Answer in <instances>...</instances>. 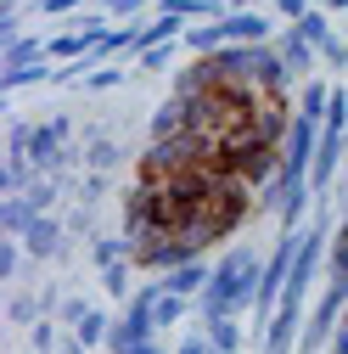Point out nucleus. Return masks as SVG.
Masks as SVG:
<instances>
[{"label": "nucleus", "instance_id": "obj_1", "mask_svg": "<svg viewBox=\"0 0 348 354\" xmlns=\"http://www.w3.org/2000/svg\"><path fill=\"white\" fill-rule=\"evenodd\" d=\"M258 276H264V259H258V248L236 242L225 248V259L213 264L208 287L197 292V321H220V315H247V309L258 304Z\"/></svg>", "mask_w": 348, "mask_h": 354}, {"label": "nucleus", "instance_id": "obj_2", "mask_svg": "<svg viewBox=\"0 0 348 354\" xmlns=\"http://www.w3.org/2000/svg\"><path fill=\"white\" fill-rule=\"evenodd\" d=\"M197 163H213V147L202 136H191V129H186V136L146 141V152H141V174H146V180H168V174H186Z\"/></svg>", "mask_w": 348, "mask_h": 354}, {"label": "nucleus", "instance_id": "obj_3", "mask_svg": "<svg viewBox=\"0 0 348 354\" xmlns=\"http://www.w3.org/2000/svg\"><path fill=\"white\" fill-rule=\"evenodd\" d=\"M342 309H348V287H331V281H326V292L309 304V315H303L298 354H326V343H331V332H337V321H342Z\"/></svg>", "mask_w": 348, "mask_h": 354}, {"label": "nucleus", "instance_id": "obj_4", "mask_svg": "<svg viewBox=\"0 0 348 354\" xmlns=\"http://www.w3.org/2000/svg\"><path fill=\"white\" fill-rule=\"evenodd\" d=\"M315 147H320V124H315V118H303V113H292V124H287V141H281V169H287V174H303V180H309Z\"/></svg>", "mask_w": 348, "mask_h": 354}, {"label": "nucleus", "instance_id": "obj_5", "mask_svg": "<svg viewBox=\"0 0 348 354\" xmlns=\"http://www.w3.org/2000/svg\"><path fill=\"white\" fill-rule=\"evenodd\" d=\"M342 163H348V136H337V129L320 124V147H315V163H309V186H315V197H331Z\"/></svg>", "mask_w": 348, "mask_h": 354}, {"label": "nucleus", "instance_id": "obj_6", "mask_svg": "<svg viewBox=\"0 0 348 354\" xmlns=\"http://www.w3.org/2000/svg\"><path fill=\"white\" fill-rule=\"evenodd\" d=\"M23 248H28V259H68L73 253V236H68V219H57V214H39L34 225L23 231Z\"/></svg>", "mask_w": 348, "mask_h": 354}, {"label": "nucleus", "instance_id": "obj_7", "mask_svg": "<svg viewBox=\"0 0 348 354\" xmlns=\"http://www.w3.org/2000/svg\"><path fill=\"white\" fill-rule=\"evenodd\" d=\"M213 91H231L213 57H191L180 73H174V96H186V102H197V96H213Z\"/></svg>", "mask_w": 348, "mask_h": 354}, {"label": "nucleus", "instance_id": "obj_8", "mask_svg": "<svg viewBox=\"0 0 348 354\" xmlns=\"http://www.w3.org/2000/svg\"><path fill=\"white\" fill-rule=\"evenodd\" d=\"M303 315H309V309L303 304H281L276 315H270V326H264V354H298V337H303Z\"/></svg>", "mask_w": 348, "mask_h": 354}, {"label": "nucleus", "instance_id": "obj_9", "mask_svg": "<svg viewBox=\"0 0 348 354\" xmlns=\"http://www.w3.org/2000/svg\"><path fill=\"white\" fill-rule=\"evenodd\" d=\"M276 51H281V62L298 73V84L309 79V73H315V62H320V51L298 34V23H281V28H276Z\"/></svg>", "mask_w": 348, "mask_h": 354}, {"label": "nucleus", "instance_id": "obj_10", "mask_svg": "<svg viewBox=\"0 0 348 354\" xmlns=\"http://www.w3.org/2000/svg\"><path fill=\"white\" fill-rule=\"evenodd\" d=\"M225 34H231V46H270L276 39V23L264 12H231L225 17Z\"/></svg>", "mask_w": 348, "mask_h": 354}, {"label": "nucleus", "instance_id": "obj_11", "mask_svg": "<svg viewBox=\"0 0 348 354\" xmlns=\"http://www.w3.org/2000/svg\"><path fill=\"white\" fill-rule=\"evenodd\" d=\"M186 129H191V102L168 91V102H163V107L152 113V124H146V136L163 141V136H186Z\"/></svg>", "mask_w": 348, "mask_h": 354}, {"label": "nucleus", "instance_id": "obj_12", "mask_svg": "<svg viewBox=\"0 0 348 354\" xmlns=\"http://www.w3.org/2000/svg\"><path fill=\"white\" fill-rule=\"evenodd\" d=\"M124 163V147L107 136V129H84V169H96V174H113Z\"/></svg>", "mask_w": 348, "mask_h": 354}, {"label": "nucleus", "instance_id": "obj_13", "mask_svg": "<svg viewBox=\"0 0 348 354\" xmlns=\"http://www.w3.org/2000/svg\"><path fill=\"white\" fill-rule=\"evenodd\" d=\"M180 46L191 57H213V51H225L231 46V34H225V17H213V23H186V39Z\"/></svg>", "mask_w": 348, "mask_h": 354}, {"label": "nucleus", "instance_id": "obj_14", "mask_svg": "<svg viewBox=\"0 0 348 354\" xmlns=\"http://www.w3.org/2000/svg\"><path fill=\"white\" fill-rule=\"evenodd\" d=\"M208 276H213V264H208V259H186V264H174V270L163 276V287H168V292H180V298H197V292L208 287Z\"/></svg>", "mask_w": 348, "mask_h": 354}, {"label": "nucleus", "instance_id": "obj_15", "mask_svg": "<svg viewBox=\"0 0 348 354\" xmlns=\"http://www.w3.org/2000/svg\"><path fill=\"white\" fill-rule=\"evenodd\" d=\"M34 62H51V57H46V39L17 34L12 46H0V68H34Z\"/></svg>", "mask_w": 348, "mask_h": 354}, {"label": "nucleus", "instance_id": "obj_16", "mask_svg": "<svg viewBox=\"0 0 348 354\" xmlns=\"http://www.w3.org/2000/svg\"><path fill=\"white\" fill-rule=\"evenodd\" d=\"M34 219H39V208L28 197H0V236H23Z\"/></svg>", "mask_w": 348, "mask_h": 354}, {"label": "nucleus", "instance_id": "obj_17", "mask_svg": "<svg viewBox=\"0 0 348 354\" xmlns=\"http://www.w3.org/2000/svg\"><path fill=\"white\" fill-rule=\"evenodd\" d=\"M326 281H331V287H348V214L337 219V231H331V253H326Z\"/></svg>", "mask_w": 348, "mask_h": 354}, {"label": "nucleus", "instance_id": "obj_18", "mask_svg": "<svg viewBox=\"0 0 348 354\" xmlns=\"http://www.w3.org/2000/svg\"><path fill=\"white\" fill-rule=\"evenodd\" d=\"M28 84H57V62H34V68H0V91H28Z\"/></svg>", "mask_w": 348, "mask_h": 354}, {"label": "nucleus", "instance_id": "obj_19", "mask_svg": "<svg viewBox=\"0 0 348 354\" xmlns=\"http://www.w3.org/2000/svg\"><path fill=\"white\" fill-rule=\"evenodd\" d=\"M303 118H315V124H326V107H331V84H320V79H303L298 84V102H292Z\"/></svg>", "mask_w": 348, "mask_h": 354}, {"label": "nucleus", "instance_id": "obj_20", "mask_svg": "<svg viewBox=\"0 0 348 354\" xmlns=\"http://www.w3.org/2000/svg\"><path fill=\"white\" fill-rule=\"evenodd\" d=\"M46 57H51V62H84V57H90V39H84L79 28L51 34V39H46Z\"/></svg>", "mask_w": 348, "mask_h": 354}, {"label": "nucleus", "instance_id": "obj_21", "mask_svg": "<svg viewBox=\"0 0 348 354\" xmlns=\"http://www.w3.org/2000/svg\"><path fill=\"white\" fill-rule=\"evenodd\" d=\"M186 315H197V298H180V292H157V332H168V326H180Z\"/></svg>", "mask_w": 348, "mask_h": 354}, {"label": "nucleus", "instance_id": "obj_22", "mask_svg": "<svg viewBox=\"0 0 348 354\" xmlns=\"http://www.w3.org/2000/svg\"><path fill=\"white\" fill-rule=\"evenodd\" d=\"M62 192H68V180H62V174H39V180H34V186H28L23 197H28V203H34L39 214H51V208L62 203Z\"/></svg>", "mask_w": 348, "mask_h": 354}, {"label": "nucleus", "instance_id": "obj_23", "mask_svg": "<svg viewBox=\"0 0 348 354\" xmlns=\"http://www.w3.org/2000/svg\"><path fill=\"white\" fill-rule=\"evenodd\" d=\"M90 259H96V270H107V264L135 259V248H129V236H96L90 242Z\"/></svg>", "mask_w": 348, "mask_h": 354}, {"label": "nucleus", "instance_id": "obj_24", "mask_svg": "<svg viewBox=\"0 0 348 354\" xmlns=\"http://www.w3.org/2000/svg\"><path fill=\"white\" fill-rule=\"evenodd\" d=\"M6 321H12V326H34V321H46V304H39V292H12Z\"/></svg>", "mask_w": 348, "mask_h": 354}, {"label": "nucleus", "instance_id": "obj_25", "mask_svg": "<svg viewBox=\"0 0 348 354\" xmlns=\"http://www.w3.org/2000/svg\"><path fill=\"white\" fill-rule=\"evenodd\" d=\"M107 332H113V315H107V309H90V315L79 321V332H73V337H79L84 348H107Z\"/></svg>", "mask_w": 348, "mask_h": 354}, {"label": "nucleus", "instance_id": "obj_26", "mask_svg": "<svg viewBox=\"0 0 348 354\" xmlns=\"http://www.w3.org/2000/svg\"><path fill=\"white\" fill-rule=\"evenodd\" d=\"M208 337H213V348L236 354V348H242V321H236V315H220V321H208Z\"/></svg>", "mask_w": 348, "mask_h": 354}, {"label": "nucleus", "instance_id": "obj_27", "mask_svg": "<svg viewBox=\"0 0 348 354\" xmlns=\"http://www.w3.org/2000/svg\"><path fill=\"white\" fill-rule=\"evenodd\" d=\"M129 270H135V259H124V264H107L102 270V287L113 298H135V281H129Z\"/></svg>", "mask_w": 348, "mask_h": 354}, {"label": "nucleus", "instance_id": "obj_28", "mask_svg": "<svg viewBox=\"0 0 348 354\" xmlns=\"http://www.w3.org/2000/svg\"><path fill=\"white\" fill-rule=\"evenodd\" d=\"M298 34H303V39H309V46L320 51V46H326V39L337 34V28H331V12H320V6H315L309 17H303V23H298Z\"/></svg>", "mask_w": 348, "mask_h": 354}, {"label": "nucleus", "instance_id": "obj_29", "mask_svg": "<svg viewBox=\"0 0 348 354\" xmlns=\"http://www.w3.org/2000/svg\"><path fill=\"white\" fill-rule=\"evenodd\" d=\"M57 326H62L57 315H46V321H34V326H28V343H34L39 354H57V348H62V332H57Z\"/></svg>", "mask_w": 348, "mask_h": 354}, {"label": "nucleus", "instance_id": "obj_30", "mask_svg": "<svg viewBox=\"0 0 348 354\" xmlns=\"http://www.w3.org/2000/svg\"><path fill=\"white\" fill-rule=\"evenodd\" d=\"M186 46L180 39H168V46H152V51H141V73H163V68H174V57H180Z\"/></svg>", "mask_w": 348, "mask_h": 354}, {"label": "nucleus", "instance_id": "obj_31", "mask_svg": "<svg viewBox=\"0 0 348 354\" xmlns=\"http://www.w3.org/2000/svg\"><path fill=\"white\" fill-rule=\"evenodd\" d=\"M152 6H157V0H107V17L113 23H146Z\"/></svg>", "mask_w": 348, "mask_h": 354}, {"label": "nucleus", "instance_id": "obj_32", "mask_svg": "<svg viewBox=\"0 0 348 354\" xmlns=\"http://www.w3.org/2000/svg\"><path fill=\"white\" fill-rule=\"evenodd\" d=\"M23 236H0V281H12L17 270H23Z\"/></svg>", "mask_w": 348, "mask_h": 354}, {"label": "nucleus", "instance_id": "obj_33", "mask_svg": "<svg viewBox=\"0 0 348 354\" xmlns=\"http://www.w3.org/2000/svg\"><path fill=\"white\" fill-rule=\"evenodd\" d=\"M135 343H141V337L129 332V321L113 315V332H107V348H102V354H135Z\"/></svg>", "mask_w": 348, "mask_h": 354}, {"label": "nucleus", "instance_id": "obj_34", "mask_svg": "<svg viewBox=\"0 0 348 354\" xmlns=\"http://www.w3.org/2000/svg\"><path fill=\"white\" fill-rule=\"evenodd\" d=\"M90 309H96L90 298H79V292H68V298H62V309H57V321H62L68 332H79V321H84V315H90Z\"/></svg>", "mask_w": 348, "mask_h": 354}, {"label": "nucleus", "instance_id": "obj_35", "mask_svg": "<svg viewBox=\"0 0 348 354\" xmlns=\"http://www.w3.org/2000/svg\"><path fill=\"white\" fill-rule=\"evenodd\" d=\"M68 236H84V242H96V236H102V231H96V208H84V203H79V208L68 214Z\"/></svg>", "mask_w": 348, "mask_h": 354}, {"label": "nucleus", "instance_id": "obj_36", "mask_svg": "<svg viewBox=\"0 0 348 354\" xmlns=\"http://www.w3.org/2000/svg\"><path fill=\"white\" fill-rule=\"evenodd\" d=\"M73 197H79L84 208H96V203L107 197V174H96V169H90V174H84V180L73 186Z\"/></svg>", "mask_w": 348, "mask_h": 354}, {"label": "nucleus", "instance_id": "obj_37", "mask_svg": "<svg viewBox=\"0 0 348 354\" xmlns=\"http://www.w3.org/2000/svg\"><path fill=\"white\" fill-rule=\"evenodd\" d=\"M118 84H124V68H118V62H102V68H90L84 91H118Z\"/></svg>", "mask_w": 348, "mask_h": 354}, {"label": "nucleus", "instance_id": "obj_38", "mask_svg": "<svg viewBox=\"0 0 348 354\" xmlns=\"http://www.w3.org/2000/svg\"><path fill=\"white\" fill-rule=\"evenodd\" d=\"M320 62H326L331 73H348V39H342V34H331L326 46H320Z\"/></svg>", "mask_w": 348, "mask_h": 354}, {"label": "nucleus", "instance_id": "obj_39", "mask_svg": "<svg viewBox=\"0 0 348 354\" xmlns=\"http://www.w3.org/2000/svg\"><path fill=\"white\" fill-rule=\"evenodd\" d=\"M270 6H276V17H281V23H303V17L320 6V0H270Z\"/></svg>", "mask_w": 348, "mask_h": 354}, {"label": "nucleus", "instance_id": "obj_40", "mask_svg": "<svg viewBox=\"0 0 348 354\" xmlns=\"http://www.w3.org/2000/svg\"><path fill=\"white\" fill-rule=\"evenodd\" d=\"M79 34L90 39V46H102V39L113 34V23H107V17H96V12H84V17H79Z\"/></svg>", "mask_w": 348, "mask_h": 354}, {"label": "nucleus", "instance_id": "obj_41", "mask_svg": "<svg viewBox=\"0 0 348 354\" xmlns=\"http://www.w3.org/2000/svg\"><path fill=\"white\" fill-rule=\"evenodd\" d=\"M79 6H84V0H34V12H39V17H73Z\"/></svg>", "mask_w": 348, "mask_h": 354}, {"label": "nucleus", "instance_id": "obj_42", "mask_svg": "<svg viewBox=\"0 0 348 354\" xmlns=\"http://www.w3.org/2000/svg\"><path fill=\"white\" fill-rule=\"evenodd\" d=\"M23 34V12H0V46H12Z\"/></svg>", "mask_w": 348, "mask_h": 354}, {"label": "nucleus", "instance_id": "obj_43", "mask_svg": "<svg viewBox=\"0 0 348 354\" xmlns=\"http://www.w3.org/2000/svg\"><path fill=\"white\" fill-rule=\"evenodd\" d=\"M326 354H348V309H342V321H337V332H331Z\"/></svg>", "mask_w": 348, "mask_h": 354}, {"label": "nucleus", "instance_id": "obj_44", "mask_svg": "<svg viewBox=\"0 0 348 354\" xmlns=\"http://www.w3.org/2000/svg\"><path fill=\"white\" fill-rule=\"evenodd\" d=\"M337 208L348 214V163H342V174H337Z\"/></svg>", "mask_w": 348, "mask_h": 354}, {"label": "nucleus", "instance_id": "obj_45", "mask_svg": "<svg viewBox=\"0 0 348 354\" xmlns=\"http://www.w3.org/2000/svg\"><path fill=\"white\" fill-rule=\"evenodd\" d=\"M320 12H348V0H320Z\"/></svg>", "mask_w": 348, "mask_h": 354}, {"label": "nucleus", "instance_id": "obj_46", "mask_svg": "<svg viewBox=\"0 0 348 354\" xmlns=\"http://www.w3.org/2000/svg\"><path fill=\"white\" fill-rule=\"evenodd\" d=\"M231 12H258V0H231Z\"/></svg>", "mask_w": 348, "mask_h": 354}, {"label": "nucleus", "instance_id": "obj_47", "mask_svg": "<svg viewBox=\"0 0 348 354\" xmlns=\"http://www.w3.org/2000/svg\"><path fill=\"white\" fill-rule=\"evenodd\" d=\"M213 354H225V348H213Z\"/></svg>", "mask_w": 348, "mask_h": 354}]
</instances>
